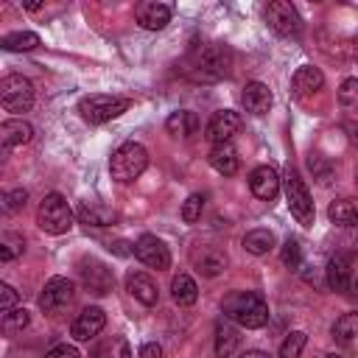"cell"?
Wrapping results in <instances>:
<instances>
[{"instance_id": "29", "label": "cell", "mask_w": 358, "mask_h": 358, "mask_svg": "<svg viewBox=\"0 0 358 358\" xmlns=\"http://www.w3.org/2000/svg\"><path fill=\"white\" fill-rule=\"evenodd\" d=\"M0 45H3V50H8V53L34 50V48L39 45V36H36L34 31H14V34H6V36L0 39Z\"/></svg>"}, {"instance_id": "35", "label": "cell", "mask_w": 358, "mask_h": 358, "mask_svg": "<svg viewBox=\"0 0 358 358\" xmlns=\"http://www.w3.org/2000/svg\"><path fill=\"white\" fill-rule=\"evenodd\" d=\"M338 103L344 109H358V78H347L338 87Z\"/></svg>"}, {"instance_id": "24", "label": "cell", "mask_w": 358, "mask_h": 358, "mask_svg": "<svg viewBox=\"0 0 358 358\" xmlns=\"http://www.w3.org/2000/svg\"><path fill=\"white\" fill-rule=\"evenodd\" d=\"M78 221L87 224V227H112L117 221V215L103 207V204H95V201H84L78 207Z\"/></svg>"}, {"instance_id": "44", "label": "cell", "mask_w": 358, "mask_h": 358, "mask_svg": "<svg viewBox=\"0 0 358 358\" xmlns=\"http://www.w3.org/2000/svg\"><path fill=\"white\" fill-rule=\"evenodd\" d=\"M324 358H338V355H336V352H330V355H324Z\"/></svg>"}, {"instance_id": "1", "label": "cell", "mask_w": 358, "mask_h": 358, "mask_svg": "<svg viewBox=\"0 0 358 358\" xmlns=\"http://www.w3.org/2000/svg\"><path fill=\"white\" fill-rule=\"evenodd\" d=\"M229 50L218 42H204L196 45L185 62V73L193 81H218L229 73Z\"/></svg>"}, {"instance_id": "5", "label": "cell", "mask_w": 358, "mask_h": 358, "mask_svg": "<svg viewBox=\"0 0 358 358\" xmlns=\"http://www.w3.org/2000/svg\"><path fill=\"white\" fill-rule=\"evenodd\" d=\"M131 106L129 98H120V95H87L78 101V112L87 123L98 126V123H106L117 115H123L126 109Z\"/></svg>"}, {"instance_id": "2", "label": "cell", "mask_w": 358, "mask_h": 358, "mask_svg": "<svg viewBox=\"0 0 358 358\" xmlns=\"http://www.w3.org/2000/svg\"><path fill=\"white\" fill-rule=\"evenodd\" d=\"M224 316L246 330H257L268 322V305L255 291H232L224 296Z\"/></svg>"}, {"instance_id": "26", "label": "cell", "mask_w": 358, "mask_h": 358, "mask_svg": "<svg viewBox=\"0 0 358 358\" xmlns=\"http://www.w3.org/2000/svg\"><path fill=\"white\" fill-rule=\"evenodd\" d=\"M171 294H173V302L176 305H193L196 299H199V285L193 282V277H187V274H176L173 280H171Z\"/></svg>"}, {"instance_id": "19", "label": "cell", "mask_w": 358, "mask_h": 358, "mask_svg": "<svg viewBox=\"0 0 358 358\" xmlns=\"http://www.w3.org/2000/svg\"><path fill=\"white\" fill-rule=\"evenodd\" d=\"M322 84H324L322 70H319V67L305 64V67H299V70L294 73V78H291V92H294L296 98H305V95H310V92L322 90Z\"/></svg>"}, {"instance_id": "11", "label": "cell", "mask_w": 358, "mask_h": 358, "mask_svg": "<svg viewBox=\"0 0 358 358\" xmlns=\"http://www.w3.org/2000/svg\"><path fill=\"white\" fill-rule=\"evenodd\" d=\"M238 129H241V115L232 112V109H221V112H215V115L207 120L204 137H207L213 145H218V143H229L232 134H238Z\"/></svg>"}, {"instance_id": "25", "label": "cell", "mask_w": 358, "mask_h": 358, "mask_svg": "<svg viewBox=\"0 0 358 358\" xmlns=\"http://www.w3.org/2000/svg\"><path fill=\"white\" fill-rule=\"evenodd\" d=\"M241 344V336H238V327L229 324L227 319H221L215 324V355L218 358H229Z\"/></svg>"}, {"instance_id": "23", "label": "cell", "mask_w": 358, "mask_h": 358, "mask_svg": "<svg viewBox=\"0 0 358 358\" xmlns=\"http://www.w3.org/2000/svg\"><path fill=\"white\" fill-rule=\"evenodd\" d=\"M327 218L333 224H341V227H355L358 224V196H347V199H338L327 207Z\"/></svg>"}, {"instance_id": "30", "label": "cell", "mask_w": 358, "mask_h": 358, "mask_svg": "<svg viewBox=\"0 0 358 358\" xmlns=\"http://www.w3.org/2000/svg\"><path fill=\"white\" fill-rule=\"evenodd\" d=\"M196 266H199V271H201L204 277H215V274L224 271V266H227V255L218 252V249H204V252L196 257Z\"/></svg>"}, {"instance_id": "22", "label": "cell", "mask_w": 358, "mask_h": 358, "mask_svg": "<svg viewBox=\"0 0 358 358\" xmlns=\"http://www.w3.org/2000/svg\"><path fill=\"white\" fill-rule=\"evenodd\" d=\"M165 129H168V134H173V137H193V134L199 131V115L190 112V109H179V112L168 115Z\"/></svg>"}, {"instance_id": "15", "label": "cell", "mask_w": 358, "mask_h": 358, "mask_svg": "<svg viewBox=\"0 0 358 358\" xmlns=\"http://www.w3.org/2000/svg\"><path fill=\"white\" fill-rule=\"evenodd\" d=\"M78 271H81L84 285H87L92 294H106V291L112 288V282H115L112 271H109L103 263H98V260H84Z\"/></svg>"}, {"instance_id": "7", "label": "cell", "mask_w": 358, "mask_h": 358, "mask_svg": "<svg viewBox=\"0 0 358 358\" xmlns=\"http://www.w3.org/2000/svg\"><path fill=\"white\" fill-rule=\"evenodd\" d=\"M0 103L6 112H28L34 103V84L22 76H6L0 81Z\"/></svg>"}, {"instance_id": "42", "label": "cell", "mask_w": 358, "mask_h": 358, "mask_svg": "<svg viewBox=\"0 0 358 358\" xmlns=\"http://www.w3.org/2000/svg\"><path fill=\"white\" fill-rule=\"evenodd\" d=\"M344 131H347V140L358 148V123H355V120H347V123H344Z\"/></svg>"}, {"instance_id": "9", "label": "cell", "mask_w": 358, "mask_h": 358, "mask_svg": "<svg viewBox=\"0 0 358 358\" xmlns=\"http://www.w3.org/2000/svg\"><path fill=\"white\" fill-rule=\"evenodd\" d=\"M131 252L137 255V260L140 263H145L148 268H157V271H162V268H168L171 266V252H168V246L157 238V235H140L137 241H134V246H131Z\"/></svg>"}, {"instance_id": "32", "label": "cell", "mask_w": 358, "mask_h": 358, "mask_svg": "<svg viewBox=\"0 0 358 358\" xmlns=\"http://www.w3.org/2000/svg\"><path fill=\"white\" fill-rule=\"evenodd\" d=\"M305 344H308V336H305L302 330L288 333V336H285V341L280 344V358H299V355H302V350H305Z\"/></svg>"}, {"instance_id": "13", "label": "cell", "mask_w": 358, "mask_h": 358, "mask_svg": "<svg viewBox=\"0 0 358 358\" xmlns=\"http://www.w3.org/2000/svg\"><path fill=\"white\" fill-rule=\"evenodd\" d=\"M134 17L145 31H162L171 22V6L157 3V0H145V3H137Z\"/></svg>"}, {"instance_id": "39", "label": "cell", "mask_w": 358, "mask_h": 358, "mask_svg": "<svg viewBox=\"0 0 358 358\" xmlns=\"http://www.w3.org/2000/svg\"><path fill=\"white\" fill-rule=\"evenodd\" d=\"M45 358H81V355H78V350L73 344H56Z\"/></svg>"}, {"instance_id": "36", "label": "cell", "mask_w": 358, "mask_h": 358, "mask_svg": "<svg viewBox=\"0 0 358 358\" xmlns=\"http://www.w3.org/2000/svg\"><path fill=\"white\" fill-rule=\"evenodd\" d=\"M282 263L288 268H299L302 266V246H299L296 238H288L285 241V246H282Z\"/></svg>"}, {"instance_id": "38", "label": "cell", "mask_w": 358, "mask_h": 358, "mask_svg": "<svg viewBox=\"0 0 358 358\" xmlns=\"http://www.w3.org/2000/svg\"><path fill=\"white\" fill-rule=\"evenodd\" d=\"M14 302H17V291H14L8 282H3V285H0V313L14 310Z\"/></svg>"}, {"instance_id": "45", "label": "cell", "mask_w": 358, "mask_h": 358, "mask_svg": "<svg viewBox=\"0 0 358 358\" xmlns=\"http://www.w3.org/2000/svg\"><path fill=\"white\" fill-rule=\"evenodd\" d=\"M355 291H358V280H355Z\"/></svg>"}, {"instance_id": "6", "label": "cell", "mask_w": 358, "mask_h": 358, "mask_svg": "<svg viewBox=\"0 0 358 358\" xmlns=\"http://www.w3.org/2000/svg\"><path fill=\"white\" fill-rule=\"evenodd\" d=\"M282 182H285V201H288L291 215H294L302 227H310L316 213H313V199H310V193H308L302 176H299L294 168H288Z\"/></svg>"}, {"instance_id": "27", "label": "cell", "mask_w": 358, "mask_h": 358, "mask_svg": "<svg viewBox=\"0 0 358 358\" xmlns=\"http://www.w3.org/2000/svg\"><path fill=\"white\" fill-rule=\"evenodd\" d=\"M129 355L131 352H129V344L123 336H109L90 350V358H129Z\"/></svg>"}, {"instance_id": "17", "label": "cell", "mask_w": 358, "mask_h": 358, "mask_svg": "<svg viewBox=\"0 0 358 358\" xmlns=\"http://www.w3.org/2000/svg\"><path fill=\"white\" fill-rule=\"evenodd\" d=\"M31 137H34L31 123H25V120H20V117H11V120H3V123H0V143H3V151H11V148H17V145H25Z\"/></svg>"}, {"instance_id": "10", "label": "cell", "mask_w": 358, "mask_h": 358, "mask_svg": "<svg viewBox=\"0 0 358 358\" xmlns=\"http://www.w3.org/2000/svg\"><path fill=\"white\" fill-rule=\"evenodd\" d=\"M73 296H76L73 280H67V277H50V280L45 282L42 294H39V308H42L45 313H56V310H62L64 305H70Z\"/></svg>"}, {"instance_id": "34", "label": "cell", "mask_w": 358, "mask_h": 358, "mask_svg": "<svg viewBox=\"0 0 358 358\" xmlns=\"http://www.w3.org/2000/svg\"><path fill=\"white\" fill-rule=\"evenodd\" d=\"M201 210H204V196L201 193L187 196V201L182 204V221L185 224H196L201 218Z\"/></svg>"}, {"instance_id": "41", "label": "cell", "mask_w": 358, "mask_h": 358, "mask_svg": "<svg viewBox=\"0 0 358 358\" xmlns=\"http://www.w3.org/2000/svg\"><path fill=\"white\" fill-rule=\"evenodd\" d=\"M140 358H162V347L154 344V341H148V344L140 347Z\"/></svg>"}, {"instance_id": "21", "label": "cell", "mask_w": 358, "mask_h": 358, "mask_svg": "<svg viewBox=\"0 0 358 358\" xmlns=\"http://www.w3.org/2000/svg\"><path fill=\"white\" fill-rule=\"evenodd\" d=\"M324 282H327V288H333V291H347V288H350V260H347L344 255H333V257L327 260Z\"/></svg>"}, {"instance_id": "20", "label": "cell", "mask_w": 358, "mask_h": 358, "mask_svg": "<svg viewBox=\"0 0 358 358\" xmlns=\"http://www.w3.org/2000/svg\"><path fill=\"white\" fill-rule=\"evenodd\" d=\"M210 165L218 171V173H224V176H232L235 171H238V151H235V145L232 143H218V145H213L210 148Z\"/></svg>"}, {"instance_id": "14", "label": "cell", "mask_w": 358, "mask_h": 358, "mask_svg": "<svg viewBox=\"0 0 358 358\" xmlns=\"http://www.w3.org/2000/svg\"><path fill=\"white\" fill-rule=\"evenodd\" d=\"M280 176H277V171L271 168V165H257L252 173H249V187H252V193L257 196V199H263V201H271L277 193H280Z\"/></svg>"}, {"instance_id": "31", "label": "cell", "mask_w": 358, "mask_h": 358, "mask_svg": "<svg viewBox=\"0 0 358 358\" xmlns=\"http://www.w3.org/2000/svg\"><path fill=\"white\" fill-rule=\"evenodd\" d=\"M333 336H336L338 341H352V338H358V313H344L341 319H336Z\"/></svg>"}, {"instance_id": "33", "label": "cell", "mask_w": 358, "mask_h": 358, "mask_svg": "<svg viewBox=\"0 0 358 358\" xmlns=\"http://www.w3.org/2000/svg\"><path fill=\"white\" fill-rule=\"evenodd\" d=\"M25 324H28V310H25V308H14V310L3 313V333L14 336V333H20Z\"/></svg>"}, {"instance_id": "8", "label": "cell", "mask_w": 358, "mask_h": 358, "mask_svg": "<svg viewBox=\"0 0 358 358\" xmlns=\"http://www.w3.org/2000/svg\"><path fill=\"white\" fill-rule=\"evenodd\" d=\"M266 22L280 36H296L299 28H302V20H299L296 8L285 0H274V3L266 6Z\"/></svg>"}, {"instance_id": "3", "label": "cell", "mask_w": 358, "mask_h": 358, "mask_svg": "<svg viewBox=\"0 0 358 358\" xmlns=\"http://www.w3.org/2000/svg\"><path fill=\"white\" fill-rule=\"evenodd\" d=\"M148 168V151L140 143H123L112 159H109V173L115 182H134L143 171Z\"/></svg>"}, {"instance_id": "37", "label": "cell", "mask_w": 358, "mask_h": 358, "mask_svg": "<svg viewBox=\"0 0 358 358\" xmlns=\"http://www.w3.org/2000/svg\"><path fill=\"white\" fill-rule=\"evenodd\" d=\"M25 199H28V193H25L22 187L8 190V193L3 196V207H6L8 213H17V210H22V207H25Z\"/></svg>"}, {"instance_id": "16", "label": "cell", "mask_w": 358, "mask_h": 358, "mask_svg": "<svg viewBox=\"0 0 358 358\" xmlns=\"http://www.w3.org/2000/svg\"><path fill=\"white\" fill-rule=\"evenodd\" d=\"M241 103L252 115H266L268 106H271V90L263 81H249L241 92Z\"/></svg>"}, {"instance_id": "4", "label": "cell", "mask_w": 358, "mask_h": 358, "mask_svg": "<svg viewBox=\"0 0 358 358\" xmlns=\"http://www.w3.org/2000/svg\"><path fill=\"white\" fill-rule=\"evenodd\" d=\"M36 224L39 229H45L48 235H64L73 227V210L67 204V199L62 193H48L39 201L36 210Z\"/></svg>"}, {"instance_id": "18", "label": "cell", "mask_w": 358, "mask_h": 358, "mask_svg": "<svg viewBox=\"0 0 358 358\" xmlns=\"http://www.w3.org/2000/svg\"><path fill=\"white\" fill-rule=\"evenodd\" d=\"M126 288H129V294H131L137 302H143V305H157V299H159L157 282H154L145 271H131V274L126 277Z\"/></svg>"}, {"instance_id": "12", "label": "cell", "mask_w": 358, "mask_h": 358, "mask_svg": "<svg viewBox=\"0 0 358 358\" xmlns=\"http://www.w3.org/2000/svg\"><path fill=\"white\" fill-rule=\"evenodd\" d=\"M103 324H106L103 310L92 305V308H84V310L73 319L70 333H73V338H76V341H90V338H95V336L103 330Z\"/></svg>"}, {"instance_id": "40", "label": "cell", "mask_w": 358, "mask_h": 358, "mask_svg": "<svg viewBox=\"0 0 358 358\" xmlns=\"http://www.w3.org/2000/svg\"><path fill=\"white\" fill-rule=\"evenodd\" d=\"M20 252H22V243H14L11 238H6L3 246H0V260H11V257L20 255Z\"/></svg>"}, {"instance_id": "28", "label": "cell", "mask_w": 358, "mask_h": 358, "mask_svg": "<svg viewBox=\"0 0 358 358\" xmlns=\"http://www.w3.org/2000/svg\"><path fill=\"white\" fill-rule=\"evenodd\" d=\"M243 249L249 255H268L274 249V232L271 229H249L243 235Z\"/></svg>"}, {"instance_id": "43", "label": "cell", "mask_w": 358, "mask_h": 358, "mask_svg": "<svg viewBox=\"0 0 358 358\" xmlns=\"http://www.w3.org/2000/svg\"><path fill=\"white\" fill-rule=\"evenodd\" d=\"M241 358H271L268 352H263V350H246Z\"/></svg>"}]
</instances>
